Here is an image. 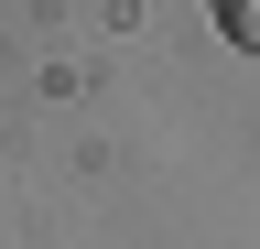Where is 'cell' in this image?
<instances>
[{
    "label": "cell",
    "mask_w": 260,
    "mask_h": 249,
    "mask_svg": "<svg viewBox=\"0 0 260 249\" xmlns=\"http://www.w3.org/2000/svg\"><path fill=\"white\" fill-rule=\"evenodd\" d=\"M206 22H217L239 54H260V0H206Z\"/></svg>",
    "instance_id": "1"
}]
</instances>
